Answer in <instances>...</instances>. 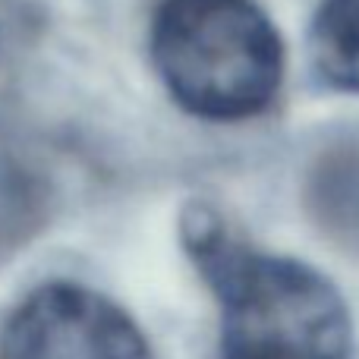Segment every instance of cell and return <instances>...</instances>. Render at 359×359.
<instances>
[{"mask_svg":"<svg viewBox=\"0 0 359 359\" xmlns=\"http://www.w3.org/2000/svg\"><path fill=\"white\" fill-rule=\"evenodd\" d=\"M183 240L215 293L221 359H350L353 316L322 271L236 240L211 208L186 215Z\"/></svg>","mask_w":359,"mask_h":359,"instance_id":"obj_1","label":"cell"},{"mask_svg":"<svg viewBox=\"0 0 359 359\" xmlns=\"http://www.w3.org/2000/svg\"><path fill=\"white\" fill-rule=\"evenodd\" d=\"M151 50L168 92L205 120L265 111L284 73V48L252 0H164Z\"/></svg>","mask_w":359,"mask_h":359,"instance_id":"obj_2","label":"cell"},{"mask_svg":"<svg viewBox=\"0 0 359 359\" xmlns=\"http://www.w3.org/2000/svg\"><path fill=\"white\" fill-rule=\"evenodd\" d=\"M0 359H155V350L111 297L76 280H48L6 316Z\"/></svg>","mask_w":359,"mask_h":359,"instance_id":"obj_3","label":"cell"},{"mask_svg":"<svg viewBox=\"0 0 359 359\" xmlns=\"http://www.w3.org/2000/svg\"><path fill=\"white\" fill-rule=\"evenodd\" d=\"M312 60L337 88L359 92V0H325L312 25Z\"/></svg>","mask_w":359,"mask_h":359,"instance_id":"obj_4","label":"cell"},{"mask_svg":"<svg viewBox=\"0 0 359 359\" xmlns=\"http://www.w3.org/2000/svg\"><path fill=\"white\" fill-rule=\"evenodd\" d=\"M44 211V186L35 170L0 145V255L10 252L38 227Z\"/></svg>","mask_w":359,"mask_h":359,"instance_id":"obj_5","label":"cell"}]
</instances>
